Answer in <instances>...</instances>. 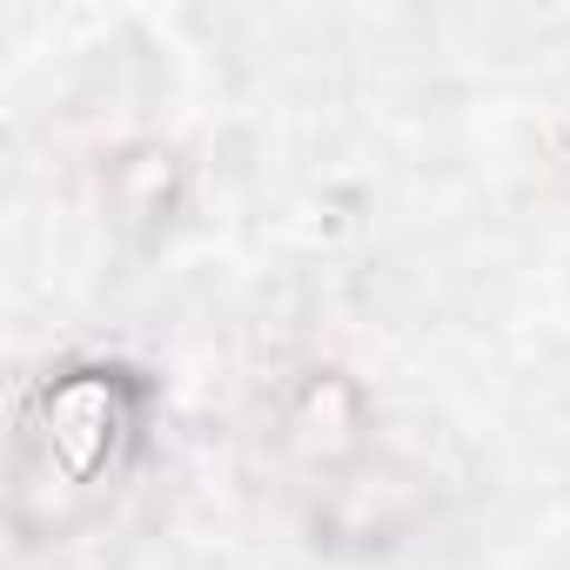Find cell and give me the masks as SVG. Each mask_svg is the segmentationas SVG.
<instances>
[{"label":"cell","instance_id":"7a4b0ae2","mask_svg":"<svg viewBox=\"0 0 570 570\" xmlns=\"http://www.w3.org/2000/svg\"><path fill=\"white\" fill-rule=\"evenodd\" d=\"M363 430H370L363 396L336 370H309V376L289 383V396H282V443H289L296 456H309V463L356 456L363 450Z\"/></svg>","mask_w":570,"mask_h":570},{"label":"cell","instance_id":"6da1fadb","mask_svg":"<svg viewBox=\"0 0 570 570\" xmlns=\"http://www.w3.org/2000/svg\"><path fill=\"white\" fill-rule=\"evenodd\" d=\"M155 383L128 363H61L14 416V530L28 543L68 537L115 503L148 450Z\"/></svg>","mask_w":570,"mask_h":570}]
</instances>
